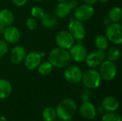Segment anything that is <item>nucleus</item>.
Instances as JSON below:
<instances>
[{"instance_id":"37","label":"nucleus","mask_w":122,"mask_h":121,"mask_svg":"<svg viewBox=\"0 0 122 121\" xmlns=\"http://www.w3.org/2000/svg\"><path fill=\"white\" fill-rule=\"evenodd\" d=\"M34 1H42L44 0H34Z\"/></svg>"},{"instance_id":"26","label":"nucleus","mask_w":122,"mask_h":121,"mask_svg":"<svg viewBox=\"0 0 122 121\" xmlns=\"http://www.w3.org/2000/svg\"><path fill=\"white\" fill-rule=\"evenodd\" d=\"M102 121H122V118L119 113L113 111L105 113L102 118Z\"/></svg>"},{"instance_id":"16","label":"nucleus","mask_w":122,"mask_h":121,"mask_svg":"<svg viewBox=\"0 0 122 121\" xmlns=\"http://www.w3.org/2000/svg\"><path fill=\"white\" fill-rule=\"evenodd\" d=\"M119 106V101L114 96H107L102 102V108L107 112L116 111Z\"/></svg>"},{"instance_id":"7","label":"nucleus","mask_w":122,"mask_h":121,"mask_svg":"<svg viewBox=\"0 0 122 121\" xmlns=\"http://www.w3.org/2000/svg\"><path fill=\"white\" fill-rule=\"evenodd\" d=\"M94 14V9L92 5L82 4L78 6L74 11V18L80 21H86L90 19Z\"/></svg>"},{"instance_id":"23","label":"nucleus","mask_w":122,"mask_h":121,"mask_svg":"<svg viewBox=\"0 0 122 121\" xmlns=\"http://www.w3.org/2000/svg\"><path fill=\"white\" fill-rule=\"evenodd\" d=\"M37 68H38L39 73L41 76H46L51 73L53 69V66L49 61H45L43 62L42 63H41Z\"/></svg>"},{"instance_id":"32","label":"nucleus","mask_w":122,"mask_h":121,"mask_svg":"<svg viewBox=\"0 0 122 121\" xmlns=\"http://www.w3.org/2000/svg\"><path fill=\"white\" fill-rule=\"evenodd\" d=\"M84 2L86 4H89V5H93L94 4L97 3V0H83Z\"/></svg>"},{"instance_id":"13","label":"nucleus","mask_w":122,"mask_h":121,"mask_svg":"<svg viewBox=\"0 0 122 121\" xmlns=\"http://www.w3.org/2000/svg\"><path fill=\"white\" fill-rule=\"evenodd\" d=\"M3 35L6 42H8L9 44L17 43L19 41L21 36L19 30L16 27L11 25L5 27Z\"/></svg>"},{"instance_id":"20","label":"nucleus","mask_w":122,"mask_h":121,"mask_svg":"<svg viewBox=\"0 0 122 121\" xmlns=\"http://www.w3.org/2000/svg\"><path fill=\"white\" fill-rule=\"evenodd\" d=\"M12 91V87L9 81L6 79H0V98H8Z\"/></svg>"},{"instance_id":"11","label":"nucleus","mask_w":122,"mask_h":121,"mask_svg":"<svg viewBox=\"0 0 122 121\" xmlns=\"http://www.w3.org/2000/svg\"><path fill=\"white\" fill-rule=\"evenodd\" d=\"M69 54L71 59L74 60L76 62H82L85 61L87 56V51L86 48L81 44H74L70 48Z\"/></svg>"},{"instance_id":"33","label":"nucleus","mask_w":122,"mask_h":121,"mask_svg":"<svg viewBox=\"0 0 122 121\" xmlns=\"http://www.w3.org/2000/svg\"><path fill=\"white\" fill-rule=\"evenodd\" d=\"M4 29H5V26H4L1 24H0V34H3Z\"/></svg>"},{"instance_id":"27","label":"nucleus","mask_w":122,"mask_h":121,"mask_svg":"<svg viewBox=\"0 0 122 121\" xmlns=\"http://www.w3.org/2000/svg\"><path fill=\"white\" fill-rule=\"evenodd\" d=\"M44 11L41 7L39 6H34L31 9V14L33 18L36 19H41L44 14Z\"/></svg>"},{"instance_id":"30","label":"nucleus","mask_w":122,"mask_h":121,"mask_svg":"<svg viewBox=\"0 0 122 121\" xmlns=\"http://www.w3.org/2000/svg\"><path fill=\"white\" fill-rule=\"evenodd\" d=\"M70 9H76L78 5H79V3L77 1V0H70L69 1L67 2Z\"/></svg>"},{"instance_id":"18","label":"nucleus","mask_w":122,"mask_h":121,"mask_svg":"<svg viewBox=\"0 0 122 121\" xmlns=\"http://www.w3.org/2000/svg\"><path fill=\"white\" fill-rule=\"evenodd\" d=\"M71 9L67 3V1L59 2V4L56 6L55 9V15L58 18H64L68 16L71 11Z\"/></svg>"},{"instance_id":"14","label":"nucleus","mask_w":122,"mask_h":121,"mask_svg":"<svg viewBox=\"0 0 122 121\" xmlns=\"http://www.w3.org/2000/svg\"><path fill=\"white\" fill-rule=\"evenodd\" d=\"M79 111L82 117L86 120H93L97 115L95 106L89 101H84L80 106Z\"/></svg>"},{"instance_id":"21","label":"nucleus","mask_w":122,"mask_h":121,"mask_svg":"<svg viewBox=\"0 0 122 121\" xmlns=\"http://www.w3.org/2000/svg\"><path fill=\"white\" fill-rule=\"evenodd\" d=\"M94 44L98 50L104 51L109 46V40L104 35H98L94 39Z\"/></svg>"},{"instance_id":"22","label":"nucleus","mask_w":122,"mask_h":121,"mask_svg":"<svg viewBox=\"0 0 122 121\" xmlns=\"http://www.w3.org/2000/svg\"><path fill=\"white\" fill-rule=\"evenodd\" d=\"M122 10L120 7H113L109 12V19L112 22H119L122 20Z\"/></svg>"},{"instance_id":"19","label":"nucleus","mask_w":122,"mask_h":121,"mask_svg":"<svg viewBox=\"0 0 122 121\" xmlns=\"http://www.w3.org/2000/svg\"><path fill=\"white\" fill-rule=\"evenodd\" d=\"M41 19V23L42 25L46 27V28H53L56 25L57 23V19L56 15L51 12H46L44 13L43 17Z\"/></svg>"},{"instance_id":"31","label":"nucleus","mask_w":122,"mask_h":121,"mask_svg":"<svg viewBox=\"0 0 122 121\" xmlns=\"http://www.w3.org/2000/svg\"><path fill=\"white\" fill-rule=\"evenodd\" d=\"M27 1H28V0H12L13 4L18 6H24Z\"/></svg>"},{"instance_id":"5","label":"nucleus","mask_w":122,"mask_h":121,"mask_svg":"<svg viewBox=\"0 0 122 121\" xmlns=\"http://www.w3.org/2000/svg\"><path fill=\"white\" fill-rule=\"evenodd\" d=\"M117 69L116 64L111 61H104L100 64L99 74L105 81L113 80L117 75Z\"/></svg>"},{"instance_id":"4","label":"nucleus","mask_w":122,"mask_h":121,"mask_svg":"<svg viewBox=\"0 0 122 121\" xmlns=\"http://www.w3.org/2000/svg\"><path fill=\"white\" fill-rule=\"evenodd\" d=\"M106 36L111 42L120 45L122 43V26L119 22L110 24L106 29Z\"/></svg>"},{"instance_id":"6","label":"nucleus","mask_w":122,"mask_h":121,"mask_svg":"<svg viewBox=\"0 0 122 121\" xmlns=\"http://www.w3.org/2000/svg\"><path fill=\"white\" fill-rule=\"evenodd\" d=\"M69 32L73 36L74 39L82 40L86 35L85 27L81 21L72 19L70 20L68 26Z\"/></svg>"},{"instance_id":"2","label":"nucleus","mask_w":122,"mask_h":121,"mask_svg":"<svg viewBox=\"0 0 122 121\" xmlns=\"http://www.w3.org/2000/svg\"><path fill=\"white\" fill-rule=\"evenodd\" d=\"M76 111V104L71 98H66L61 101L56 109V116L61 121H68L71 119Z\"/></svg>"},{"instance_id":"25","label":"nucleus","mask_w":122,"mask_h":121,"mask_svg":"<svg viewBox=\"0 0 122 121\" xmlns=\"http://www.w3.org/2000/svg\"><path fill=\"white\" fill-rule=\"evenodd\" d=\"M120 51L117 47H111L107 53L108 60L112 62L117 61L120 58Z\"/></svg>"},{"instance_id":"34","label":"nucleus","mask_w":122,"mask_h":121,"mask_svg":"<svg viewBox=\"0 0 122 121\" xmlns=\"http://www.w3.org/2000/svg\"><path fill=\"white\" fill-rule=\"evenodd\" d=\"M0 121H7V120L2 116H0Z\"/></svg>"},{"instance_id":"39","label":"nucleus","mask_w":122,"mask_h":121,"mask_svg":"<svg viewBox=\"0 0 122 121\" xmlns=\"http://www.w3.org/2000/svg\"><path fill=\"white\" fill-rule=\"evenodd\" d=\"M55 121V120H54V121Z\"/></svg>"},{"instance_id":"10","label":"nucleus","mask_w":122,"mask_h":121,"mask_svg":"<svg viewBox=\"0 0 122 121\" xmlns=\"http://www.w3.org/2000/svg\"><path fill=\"white\" fill-rule=\"evenodd\" d=\"M106 53L104 51L97 50L87 54L85 58L86 63L90 68H96L100 66V64L104 61Z\"/></svg>"},{"instance_id":"1","label":"nucleus","mask_w":122,"mask_h":121,"mask_svg":"<svg viewBox=\"0 0 122 121\" xmlns=\"http://www.w3.org/2000/svg\"><path fill=\"white\" fill-rule=\"evenodd\" d=\"M49 61L53 66L65 68L70 66L71 58L66 49L57 47L53 48L49 54Z\"/></svg>"},{"instance_id":"9","label":"nucleus","mask_w":122,"mask_h":121,"mask_svg":"<svg viewBox=\"0 0 122 121\" xmlns=\"http://www.w3.org/2000/svg\"><path fill=\"white\" fill-rule=\"evenodd\" d=\"M83 72L81 69L76 66H68L64 72L66 81L71 84H76L81 81Z\"/></svg>"},{"instance_id":"15","label":"nucleus","mask_w":122,"mask_h":121,"mask_svg":"<svg viewBox=\"0 0 122 121\" xmlns=\"http://www.w3.org/2000/svg\"><path fill=\"white\" fill-rule=\"evenodd\" d=\"M26 55V51L24 46H15L11 51L10 61L13 64L18 65L24 60Z\"/></svg>"},{"instance_id":"36","label":"nucleus","mask_w":122,"mask_h":121,"mask_svg":"<svg viewBox=\"0 0 122 121\" xmlns=\"http://www.w3.org/2000/svg\"><path fill=\"white\" fill-rule=\"evenodd\" d=\"M59 2H63V1H67V0H57Z\"/></svg>"},{"instance_id":"8","label":"nucleus","mask_w":122,"mask_h":121,"mask_svg":"<svg viewBox=\"0 0 122 121\" xmlns=\"http://www.w3.org/2000/svg\"><path fill=\"white\" fill-rule=\"evenodd\" d=\"M55 40L59 47L64 49H69L74 44L75 41L73 36L66 31H60L58 32L56 35Z\"/></svg>"},{"instance_id":"38","label":"nucleus","mask_w":122,"mask_h":121,"mask_svg":"<svg viewBox=\"0 0 122 121\" xmlns=\"http://www.w3.org/2000/svg\"><path fill=\"white\" fill-rule=\"evenodd\" d=\"M71 121V119H70V120H68V121Z\"/></svg>"},{"instance_id":"3","label":"nucleus","mask_w":122,"mask_h":121,"mask_svg":"<svg viewBox=\"0 0 122 121\" xmlns=\"http://www.w3.org/2000/svg\"><path fill=\"white\" fill-rule=\"evenodd\" d=\"M81 81L85 87L89 89H94L100 86L102 77L97 71L89 69L83 73Z\"/></svg>"},{"instance_id":"28","label":"nucleus","mask_w":122,"mask_h":121,"mask_svg":"<svg viewBox=\"0 0 122 121\" xmlns=\"http://www.w3.org/2000/svg\"><path fill=\"white\" fill-rule=\"evenodd\" d=\"M26 25L27 28L29 30L34 31V30H35L37 28L38 22H37L36 19H34L33 17H29V18L27 19V20L26 21Z\"/></svg>"},{"instance_id":"35","label":"nucleus","mask_w":122,"mask_h":121,"mask_svg":"<svg viewBox=\"0 0 122 121\" xmlns=\"http://www.w3.org/2000/svg\"><path fill=\"white\" fill-rule=\"evenodd\" d=\"M97 1H99L101 2V3H107V2H108L109 0H97Z\"/></svg>"},{"instance_id":"29","label":"nucleus","mask_w":122,"mask_h":121,"mask_svg":"<svg viewBox=\"0 0 122 121\" xmlns=\"http://www.w3.org/2000/svg\"><path fill=\"white\" fill-rule=\"evenodd\" d=\"M8 52V45L6 42L0 39V58L4 56Z\"/></svg>"},{"instance_id":"17","label":"nucleus","mask_w":122,"mask_h":121,"mask_svg":"<svg viewBox=\"0 0 122 121\" xmlns=\"http://www.w3.org/2000/svg\"><path fill=\"white\" fill-rule=\"evenodd\" d=\"M14 20L12 11L8 9H4L0 11V24L4 26H11Z\"/></svg>"},{"instance_id":"24","label":"nucleus","mask_w":122,"mask_h":121,"mask_svg":"<svg viewBox=\"0 0 122 121\" xmlns=\"http://www.w3.org/2000/svg\"><path fill=\"white\" fill-rule=\"evenodd\" d=\"M42 118L44 121H53L56 118V110L52 107H46L42 112Z\"/></svg>"},{"instance_id":"12","label":"nucleus","mask_w":122,"mask_h":121,"mask_svg":"<svg viewBox=\"0 0 122 121\" xmlns=\"http://www.w3.org/2000/svg\"><path fill=\"white\" fill-rule=\"evenodd\" d=\"M42 54L32 51L26 55L24 58V66L28 70L33 71L36 69L41 62Z\"/></svg>"}]
</instances>
